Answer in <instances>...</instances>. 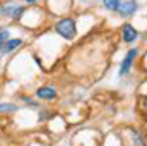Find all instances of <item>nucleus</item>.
Segmentation results:
<instances>
[{
  "label": "nucleus",
  "mask_w": 147,
  "mask_h": 146,
  "mask_svg": "<svg viewBox=\"0 0 147 146\" xmlns=\"http://www.w3.org/2000/svg\"><path fill=\"white\" fill-rule=\"evenodd\" d=\"M55 31H57L62 38L72 41V40H75V36H77V23H75V19H72V17L58 19V21L55 23Z\"/></svg>",
  "instance_id": "f257e3e1"
},
{
  "label": "nucleus",
  "mask_w": 147,
  "mask_h": 146,
  "mask_svg": "<svg viewBox=\"0 0 147 146\" xmlns=\"http://www.w3.org/2000/svg\"><path fill=\"white\" fill-rule=\"evenodd\" d=\"M137 10H139V2H137V0H118L116 12H118L121 17L127 19V17L134 16Z\"/></svg>",
  "instance_id": "f03ea898"
},
{
  "label": "nucleus",
  "mask_w": 147,
  "mask_h": 146,
  "mask_svg": "<svg viewBox=\"0 0 147 146\" xmlns=\"http://www.w3.org/2000/svg\"><path fill=\"white\" fill-rule=\"evenodd\" d=\"M137 55H139V48H132V50L127 52V55H125V59H123V62H121V65H120L118 76H125V74H128V71L132 69L134 60L137 59Z\"/></svg>",
  "instance_id": "7ed1b4c3"
},
{
  "label": "nucleus",
  "mask_w": 147,
  "mask_h": 146,
  "mask_svg": "<svg viewBox=\"0 0 147 146\" xmlns=\"http://www.w3.org/2000/svg\"><path fill=\"white\" fill-rule=\"evenodd\" d=\"M21 45H22V40H21V38H9L7 41L0 43V53H2V55H9V53H12L14 50H17Z\"/></svg>",
  "instance_id": "20e7f679"
},
{
  "label": "nucleus",
  "mask_w": 147,
  "mask_h": 146,
  "mask_svg": "<svg viewBox=\"0 0 147 146\" xmlns=\"http://www.w3.org/2000/svg\"><path fill=\"white\" fill-rule=\"evenodd\" d=\"M121 38L125 43H134L137 38H139V31L130 24V23H125L121 26Z\"/></svg>",
  "instance_id": "39448f33"
},
{
  "label": "nucleus",
  "mask_w": 147,
  "mask_h": 146,
  "mask_svg": "<svg viewBox=\"0 0 147 146\" xmlns=\"http://www.w3.org/2000/svg\"><path fill=\"white\" fill-rule=\"evenodd\" d=\"M36 96L41 100H55L58 96V93L53 86H41V88H38Z\"/></svg>",
  "instance_id": "423d86ee"
},
{
  "label": "nucleus",
  "mask_w": 147,
  "mask_h": 146,
  "mask_svg": "<svg viewBox=\"0 0 147 146\" xmlns=\"http://www.w3.org/2000/svg\"><path fill=\"white\" fill-rule=\"evenodd\" d=\"M16 110H17V105L14 103H0V113H10Z\"/></svg>",
  "instance_id": "0eeeda50"
},
{
  "label": "nucleus",
  "mask_w": 147,
  "mask_h": 146,
  "mask_svg": "<svg viewBox=\"0 0 147 146\" xmlns=\"http://www.w3.org/2000/svg\"><path fill=\"white\" fill-rule=\"evenodd\" d=\"M103 5H105V9H108V10H116L118 0H103Z\"/></svg>",
  "instance_id": "6e6552de"
},
{
  "label": "nucleus",
  "mask_w": 147,
  "mask_h": 146,
  "mask_svg": "<svg viewBox=\"0 0 147 146\" xmlns=\"http://www.w3.org/2000/svg\"><path fill=\"white\" fill-rule=\"evenodd\" d=\"M9 36H10V31L9 29H0V43H3V41H7L9 40Z\"/></svg>",
  "instance_id": "1a4fd4ad"
},
{
  "label": "nucleus",
  "mask_w": 147,
  "mask_h": 146,
  "mask_svg": "<svg viewBox=\"0 0 147 146\" xmlns=\"http://www.w3.org/2000/svg\"><path fill=\"white\" fill-rule=\"evenodd\" d=\"M26 2H28V3H34L36 0H26Z\"/></svg>",
  "instance_id": "9d476101"
}]
</instances>
